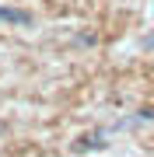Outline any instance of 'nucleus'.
<instances>
[{
    "mask_svg": "<svg viewBox=\"0 0 154 157\" xmlns=\"http://www.w3.org/2000/svg\"><path fill=\"white\" fill-rule=\"evenodd\" d=\"M0 21H11V25H28L32 17L25 11H11V7H0Z\"/></svg>",
    "mask_w": 154,
    "mask_h": 157,
    "instance_id": "obj_1",
    "label": "nucleus"
},
{
    "mask_svg": "<svg viewBox=\"0 0 154 157\" xmlns=\"http://www.w3.org/2000/svg\"><path fill=\"white\" fill-rule=\"evenodd\" d=\"M140 115H144V119H154V105H151V108H144Z\"/></svg>",
    "mask_w": 154,
    "mask_h": 157,
    "instance_id": "obj_2",
    "label": "nucleus"
}]
</instances>
